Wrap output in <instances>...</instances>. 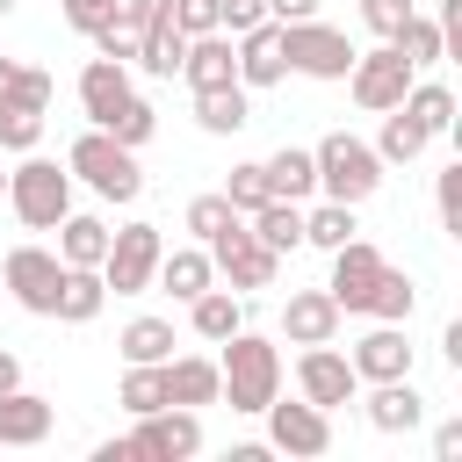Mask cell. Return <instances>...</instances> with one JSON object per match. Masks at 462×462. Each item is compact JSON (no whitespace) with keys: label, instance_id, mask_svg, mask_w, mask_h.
I'll use <instances>...</instances> for the list:
<instances>
[{"label":"cell","instance_id":"cell-33","mask_svg":"<svg viewBox=\"0 0 462 462\" xmlns=\"http://www.w3.org/2000/svg\"><path fill=\"white\" fill-rule=\"evenodd\" d=\"M116 404H123L130 419H144V411H159V404H166V375H159V361H130V375H123V390H116Z\"/></svg>","mask_w":462,"mask_h":462},{"label":"cell","instance_id":"cell-46","mask_svg":"<svg viewBox=\"0 0 462 462\" xmlns=\"http://www.w3.org/2000/svg\"><path fill=\"white\" fill-rule=\"evenodd\" d=\"M433 202H440V224H448V231H462V166H448V173H440V195H433Z\"/></svg>","mask_w":462,"mask_h":462},{"label":"cell","instance_id":"cell-44","mask_svg":"<svg viewBox=\"0 0 462 462\" xmlns=\"http://www.w3.org/2000/svg\"><path fill=\"white\" fill-rule=\"evenodd\" d=\"M58 7H65V22H72L79 36H94V29L116 22V0H58Z\"/></svg>","mask_w":462,"mask_h":462},{"label":"cell","instance_id":"cell-49","mask_svg":"<svg viewBox=\"0 0 462 462\" xmlns=\"http://www.w3.org/2000/svg\"><path fill=\"white\" fill-rule=\"evenodd\" d=\"M462 455V419H448L440 433H433V462H455Z\"/></svg>","mask_w":462,"mask_h":462},{"label":"cell","instance_id":"cell-19","mask_svg":"<svg viewBox=\"0 0 462 462\" xmlns=\"http://www.w3.org/2000/svg\"><path fill=\"white\" fill-rule=\"evenodd\" d=\"M159 375H166V404H217V390H224V375H217V361L209 354H166L159 361Z\"/></svg>","mask_w":462,"mask_h":462},{"label":"cell","instance_id":"cell-12","mask_svg":"<svg viewBox=\"0 0 462 462\" xmlns=\"http://www.w3.org/2000/svg\"><path fill=\"white\" fill-rule=\"evenodd\" d=\"M260 419H267V448H282V455H325L332 448V411H318L310 397L303 404H282L274 397Z\"/></svg>","mask_w":462,"mask_h":462},{"label":"cell","instance_id":"cell-6","mask_svg":"<svg viewBox=\"0 0 462 462\" xmlns=\"http://www.w3.org/2000/svg\"><path fill=\"white\" fill-rule=\"evenodd\" d=\"M411 79H419V65H411V58H404L397 43H375V51H354V65H346V87H354V101H361L368 116H383V108H397Z\"/></svg>","mask_w":462,"mask_h":462},{"label":"cell","instance_id":"cell-40","mask_svg":"<svg viewBox=\"0 0 462 462\" xmlns=\"http://www.w3.org/2000/svg\"><path fill=\"white\" fill-rule=\"evenodd\" d=\"M231 224H238V209H231L224 195H195V202H188V231H195L202 245H209L217 231H231Z\"/></svg>","mask_w":462,"mask_h":462},{"label":"cell","instance_id":"cell-34","mask_svg":"<svg viewBox=\"0 0 462 462\" xmlns=\"http://www.w3.org/2000/svg\"><path fill=\"white\" fill-rule=\"evenodd\" d=\"M354 238V202H318V209H303V245H346Z\"/></svg>","mask_w":462,"mask_h":462},{"label":"cell","instance_id":"cell-2","mask_svg":"<svg viewBox=\"0 0 462 462\" xmlns=\"http://www.w3.org/2000/svg\"><path fill=\"white\" fill-rule=\"evenodd\" d=\"M65 173H79L101 202H137V195H144V166H137V152L116 144L108 130H79L72 152H65Z\"/></svg>","mask_w":462,"mask_h":462},{"label":"cell","instance_id":"cell-27","mask_svg":"<svg viewBox=\"0 0 462 462\" xmlns=\"http://www.w3.org/2000/svg\"><path fill=\"white\" fill-rule=\"evenodd\" d=\"M180 51H188V36L173 29V14H159V22L137 29V65H144L152 79H173V72H180Z\"/></svg>","mask_w":462,"mask_h":462},{"label":"cell","instance_id":"cell-10","mask_svg":"<svg viewBox=\"0 0 462 462\" xmlns=\"http://www.w3.org/2000/svg\"><path fill=\"white\" fill-rule=\"evenodd\" d=\"M296 390H303L318 411H339V404L361 397V375H354V361H346L332 339H318V346L296 354Z\"/></svg>","mask_w":462,"mask_h":462},{"label":"cell","instance_id":"cell-42","mask_svg":"<svg viewBox=\"0 0 462 462\" xmlns=\"http://www.w3.org/2000/svg\"><path fill=\"white\" fill-rule=\"evenodd\" d=\"M166 14H173L180 36H209L217 29V0H166Z\"/></svg>","mask_w":462,"mask_h":462},{"label":"cell","instance_id":"cell-37","mask_svg":"<svg viewBox=\"0 0 462 462\" xmlns=\"http://www.w3.org/2000/svg\"><path fill=\"white\" fill-rule=\"evenodd\" d=\"M390 43H397L411 65H440V58H448V43H440V22H426V14H404V29H397Z\"/></svg>","mask_w":462,"mask_h":462},{"label":"cell","instance_id":"cell-7","mask_svg":"<svg viewBox=\"0 0 462 462\" xmlns=\"http://www.w3.org/2000/svg\"><path fill=\"white\" fill-rule=\"evenodd\" d=\"M159 253H166L159 224H123V231H108L101 282H108L116 296H144V289H152V267H159Z\"/></svg>","mask_w":462,"mask_h":462},{"label":"cell","instance_id":"cell-28","mask_svg":"<svg viewBox=\"0 0 462 462\" xmlns=\"http://www.w3.org/2000/svg\"><path fill=\"white\" fill-rule=\"evenodd\" d=\"M397 108H404V116H411L426 137H448V130H455V94H448L440 79H411Z\"/></svg>","mask_w":462,"mask_h":462},{"label":"cell","instance_id":"cell-20","mask_svg":"<svg viewBox=\"0 0 462 462\" xmlns=\"http://www.w3.org/2000/svg\"><path fill=\"white\" fill-rule=\"evenodd\" d=\"M152 282L173 296V303H195L209 282H217V267H209V253L202 245H173V253H159V267H152Z\"/></svg>","mask_w":462,"mask_h":462},{"label":"cell","instance_id":"cell-11","mask_svg":"<svg viewBox=\"0 0 462 462\" xmlns=\"http://www.w3.org/2000/svg\"><path fill=\"white\" fill-rule=\"evenodd\" d=\"M130 455L188 462V455H202V419H195L188 404H159V411H144V419H137V433H130Z\"/></svg>","mask_w":462,"mask_h":462},{"label":"cell","instance_id":"cell-26","mask_svg":"<svg viewBox=\"0 0 462 462\" xmlns=\"http://www.w3.org/2000/svg\"><path fill=\"white\" fill-rule=\"evenodd\" d=\"M188 325H195V339H231L238 325H245V303H238V289H202L195 303H188Z\"/></svg>","mask_w":462,"mask_h":462},{"label":"cell","instance_id":"cell-23","mask_svg":"<svg viewBox=\"0 0 462 462\" xmlns=\"http://www.w3.org/2000/svg\"><path fill=\"white\" fill-rule=\"evenodd\" d=\"M101 253H108V224L87 217V209H65L58 217V260L65 267H101Z\"/></svg>","mask_w":462,"mask_h":462},{"label":"cell","instance_id":"cell-16","mask_svg":"<svg viewBox=\"0 0 462 462\" xmlns=\"http://www.w3.org/2000/svg\"><path fill=\"white\" fill-rule=\"evenodd\" d=\"M354 375L361 383H390V375H411V339H404V325H390V318H375V332L368 339H354Z\"/></svg>","mask_w":462,"mask_h":462},{"label":"cell","instance_id":"cell-21","mask_svg":"<svg viewBox=\"0 0 462 462\" xmlns=\"http://www.w3.org/2000/svg\"><path fill=\"white\" fill-rule=\"evenodd\" d=\"M419 419H426V397L411 390V375L375 383V397H368V426H375V433H411Z\"/></svg>","mask_w":462,"mask_h":462},{"label":"cell","instance_id":"cell-51","mask_svg":"<svg viewBox=\"0 0 462 462\" xmlns=\"http://www.w3.org/2000/svg\"><path fill=\"white\" fill-rule=\"evenodd\" d=\"M7 72H14V58H0V87H7Z\"/></svg>","mask_w":462,"mask_h":462},{"label":"cell","instance_id":"cell-30","mask_svg":"<svg viewBox=\"0 0 462 462\" xmlns=\"http://www.w3.org/2000/svg\"><path fill=\"white\" fill-rule=\"evenodd\" d=\"M253 238L274 245V253H296V245H303V202H282V195L260 202V209H253Z\"/></svg>","mask_w":462,"mask_h":462},{"label":"cell","instance_id":"cell-43","mask_svg":"<svg viewBox=\"0 0 462 462\" xmlns=\"http://www.w3.org/2000/svg\"><path fill=\"white\" fill-rule=\"evenodd\" d=\"M404 14H411V0H361V22H368V29L383 36V43H390V36L404 29Z\"/></svg>","mask_w":462,"mask_h":462},{"label":"cell","instance_id":"cell-35","mask_svg":"<svg viewBox=\"0 0 462 462\" xmlns=\"http://www.w3.org/2000/svg\"><path fill=\"white\" fill-rule=\"evenodd\" d=\"M116 346H123V361H166L173 354V325L166 318H130Z\"/></svg>","mask_w":462,"mask_h":462},{"label":"cell","instance_id":"cell-48","mask_svg":"<svg viewBox=\"0 0 462 462\" xmlns=\"http://www.w3.org/2000/svg\"><path fill=\"white\" fill-rule=\"evenodd\" d=\"M267 7V22H310L318 14V0H260Z\"/></svg>","mask_w":462,"mask_h":462},{"label":"cell","instance_id":"cell-4","mask_svg":"<svg viewBox=\"0 0 462 462\" xmlns=\"http://www.w3.org/2000/svg\"><path fill=\"white\" fill-rule=\"evenodd\" d=\"M7 202H14V217H22L29 231H58V217L72 209V173H65L58 159L22 152V166L7 173Z\"/></svg>","mask_w":462,"mask_h":462},{"label":"cell","instance_id":"cell-29","mask_svg":"<svg viewBox=\"0 0 462 462\" xmlns=\"http://www.w3.org/2000/svg\"><path fill=\"white\" fill-rule=\"evenodd\" d=\"M267 166V188L282 195V202H303V195H318V166H310V152L303 144H282L274 159H260Z\"/></svg>","mask_w":462,"mask_h":462},{"label":"cell","instance_id":"cell-22","mask_svg":"<svg viewBox=\"0 0 462 462\" xmlns=\"http://www.w3.org/2000/svg\"><path fill=\"white\" fill-rule=\"evenodd\" d=\"M245 94H253V87H238V79H231V87H202V94H195V123H202L209 137L245 130V123H253V101H245Z\"/></svg>","mask_w":462,"mask_h":462},{"label":"cell","instance_id":"cell-41","mask_svg":"<svg viewBox=\"0 0 462 462\" xmlns=\"http://www.w3.org/2000/svg\"><path fill=\"white\" fill-rule=\"evenodd\" d=\"M36 137H43V116L0 101V152H36Z\"/></svg>","mask_w":462,"mask_h":462},{"label":"cell","instance_id":"cell-14","mask_svg":"<svg viewBox=\"0 0 462 462\" xmlns=\"http://www.w3.org/2000/svg\"><path fill=\"white\" fill-rule=\"evenodd\" d=\"M231 51H238V87H274V79H289L282 22H253V29H238V36H231Z\"/></svg>","mask_w":462,"mask_h":462},{"label":"cell","instance_id":"cell-31","mask_svg":"<svg viewBox=\"0 0 462 462\" xmlns=\"http://www.w3.org/2000/svg\"><path fill=\"white\" fill-rule=\"evenodd\" d=\"M94 130H108L116 144H130V152H137V144H144V137L159 130V108H152L144 94H123V101H116V108H108V116H101Z\"/></svg>","mask_w":462,"mask_h":462},{"label":"cell","instance_id":"cell-15","mask_svg":"<svg viewBox=\"0 0 462 462\" xmlns=\"http://www.w3.org/2000/svg\"><path fill=\"white\" fill-rule=\"evenodd\" d=\"M339 303H332V289H296L289 303H282V339L289 346H318V339H339Z\"/></svg>","mask_w":462,"mask_h":462},{"label":"cell","instance_id":"cell-24","mask_svg":"<svg viewBox=\"0 0 462 462\" xmlns=\"http://www.w3.org/2000/svg\"><path fill=\"white\" fill-rule=\"evenodd\" d=\"M123 94H130V65H123V58H87V72H79V108L101 123Z\"/></svg>","mask_w":462,"mask_h":462},{"label":"cell","instance_id":"cell-8","mask_svg":"<svg viewBox=\"0 0 462 462\" xmlns=\"http://www.w3.org/2000/svg\"><path fill=\"white\" fill-rule=\"evenodd\" d=\"M202 253H209V267H217V274H224V282H231L238 296H245V289H267V282L282 274V253H274V245H260L245 217H238L231 231H217V238H209Z\"/></svg>","mask_w":462,"mask_h":462},{"label":"cell","instance_id":"cell-13","mask_svg":"<svg viewBox=\"0 0 462 462\" xmlns=\"http://www.w3.org/2000/svg\"><path fill=\"white\" fill-rule=\"evenodd\" d=\"M383 267H390V260H383L368 238H346V245H332V282H325V289H332V303H339V310H361Z\"/></svg>","mask_w":462,"mask_h":462},{"label":"cell","instance_id":"cell-47","mask_svg":"<svg viewBox=\"0 0 462 462\" xmlns=\"http://www.w3.org/2000/svg\"><path fill=\"white\" fill-rule=\"evenodd\" d=\"M166 14V0H116V22L123 29H144V22H159Z\"/></svg>","mask_w":462,"mask_h":462},{"label":"cell","instance_id":"cell-5","mask_svg":"<svg viewBox=\"0 0 462 462\" xmlns=\"http://www.w3.org/2000/svg\"><path fill=\"white\" fill-rule=\"evenodd\" d=\"M282 58H289V72H303V79H346V65H354V43H346V29H332V22H282Z\"/></svg>","mask_w":462,"mask_h":462},{"label":"cell","instance_id":"cell-9","mask_svg":"<svg viewBox=\"0 0 462 462\" xmlns=\"http://www.w3.org/2000/svg\"><path fill=\"white\" fill-rule=\"evenodd\" d=\"M0 282L14 289V303H22V310L51 318V310H58V282H65V260H58L51 245H14V253L0 260Z\"/></svg>","mask_w":462,"mask_h":462},{"label":"cell","instance_id":"cell-25","mask_svg":"<svg viewBox=\"0 0 462 462\" xmlns=\"http://www.w3.org/2000/svg\"><path fill=\"white\" fill-rule=\"evenodd\" d=\"M101 303H108V282H101V267H65V282H58V310H51V318H65V325H87V318H101Z\"/></svg>","mask_w":462,"mask_h":462},{"label":"cell","instance_id":"cell-45","mask_svg":"<svg viewBox=\"0 0 462 462\" xmlns=\"http://www.w3.org/2000/svg\"><path fill=\"white\" fill-rule=\"evenodd\" d=\"M101 58H123V65H137V29H123V22H108V29H94L87 36Z\"/></svg>","mask_w":462,"mask_h":462},{"label":"cell","instance_id":"cell-3","mask_svg":"<svg viewBox=\"0 0 462 462\" xmlns=\"http://www.w3.org/2000/svg\"><path fill=\"white\" fill-rule=\"evenodd\" d=\"M310 166H318L325 202H368V195L383 188V159H375V144H361L354 130H332V137L310 152Z\"/></svg>","mask_w":462,"mask_h":462},{"label":"cell","instance_id":"cell-38","mask_svg":"<svg viewBox=\"0 0 462 462\" xmlns=\"http://www.w3.org/2000/svg\"><path fill=\"white\" fill-rule=\"evenodd\" d=\"M224 202H231L238 217H253L260 202H274V188H267V166H260V159H245V166H231V180H224Z\"/></svg>","mask_w":462,"mask_h":462},{"label":"cell","instance_id":"cell-1","mask_svg":"<svg viewBox=\"0 0 462 462\" xmlns=\"http://www.w3.org/2000/svg\"><path fill=\"white\" fill-rule=\"evenodd\" d=\"M224 354H217V375H224V390H217V404H231V411H267L274 397H282V354H274V339H260V332H231V339H217Z\"/></svg>","mask_w":462,"mask_h":462},{"label":"cell","instance_id":"cell-52","mask_svg":"<svg viewBox=\"0 0 462 462\" xmlns=\"http://www.w3.org/2000/svg\"><path fill=\"white\" fill-rule=\"evenodd\" d=\"M0 195H7V173H0Z\"/></svg>","mask_w":462,"mask_h":462},{"label":"cell","instance_id":"cell-18","mask_svg":"<svg viewBox=\"0 0 462 462\" xmlns=\"http://www.w3.org/2000/svg\"><path fill=\"white\" fill-rule=\"evenodd\" d=\"M180 79L202 94V87H231L238 79V51H231V29H209V36H188L180 51Z\"/></svg>","mask_w":462,"mask_h":462},{"label":"cell","instance_id":"cell-32","mask_svg":"<svg viewBox=\"0 0 462 462\" xmlns=\"http://www.w3.org/2000/svg\"><path fill=\"white\" fill-rule=\"evenodd\" d=\"M426 144H433V137H426L404 108H383V137H375V159H383V166H411Z\"/></svg>","mask_w":462,"mask_h":462},{"label":"cell","instance_id":"cell-50","mask_svg":"<svg viewBox=\"0 0 462 462\" xmlns=\"http://www.w3.org/2000/svg\"><path fill=\"white\" fill-rule=\"evenodd\" d=\"M14 383H22V361H14V354H0V390H14Z\"/></svg>","mask_w":462,"mask_h":462},{"label":"cell","instance_id":"cell-17","mask_svg":"<svg viewBox=\"0 0 462 462\" xmlns=\"http://www.w3.org/2000/svg\"><path fill=\"white\" fill-rule=\"evenodd\" d=\"M51 397H36V390H0V448H43L51 440Z\"/></svg>","mask_w":462,"mask_h":462},{"label":"cell","instance_id":"cell-36","mask_svg":"<svg viewBox=\"0 0 462 462\" xmlns=\"http://www.w3.org/2000/svg\"><path fill=\"white\" fill-rule=\"evenodd\" d=\"M411 303H419V296H411V282H404L397 267H383L361 310H368V318H390V325H404V318H411Z\"/></svg>","mask_w":462,"mask_h":462},{"label":"cell","instance_id":"cell-39","mask_svg":"<svg viewBox=\"0 0 462 462\" xmlns=\"http://www.w3.org/2000/svg\"><path fill=\"white\" fill-rule=\"evenodd\" d=\"M0 101H7V108H36V116H43V108H51V72L14 65V72H7V87H0Z\"/></svg>","mask_w":462,"mask_h":462}]
</instances>
